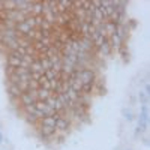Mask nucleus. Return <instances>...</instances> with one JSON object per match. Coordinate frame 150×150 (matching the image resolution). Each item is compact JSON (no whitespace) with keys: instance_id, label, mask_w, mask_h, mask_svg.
<instances>
[{"instance_id":"1","label":"nucleus","mask_w":150,"mask_h":150,"mask_svg":"<svg viewBox=\"0 0 150 150\" xmlns=\"http://www.w3.org/2000/svg\"><path fill=\"white\" fill-rule=\"evenodd\" d=\"M75 77L81 84H92L96 83L99 74L95 72L93 69H84V71H75Z\"/></svg>"},{"instance_id":"2","label":"nucleus","mask_w":150,"mask_h":150,"mask_svg":"<svg viewBox=\"0 0 150 150\" xmlns=\"http://www.w3.org/2000/svg\"><path fill=\"white\" fill-rule=\"evenodd\" d=\"M38 90H27L26 93H23L18 98V107L24 108V107H29V105H35L38 102V96H36Z\"/></svg>"},{"instance_id":"3","label":"nucleus","mask_w":150,"mask_h":150,"mask_svg":"<svg viewBox=\"0 0 150 150\" xmlns=\"http://www.w3.org/2000/svg\"><path fill=\"white\" fill-rule=\"evenodd\" d=\"M36 96H38V101H48L50 98H51V92L47 90V89H42V87H39L36 92Z\"/></svg>"},{"instance_id":"4","label":"nucleus","mask_w":150,"mask_h":150,"mask_svg":"<svg viewBox=\"0 0 150 150\" xmlns=\"http://www.w3.org/2000/svg\"><path fill=\"white\" fill-rule=\"evenodd\" d=\"M122 114H123L125 120H126V122H129V123L135 120V114H134L132 108H129V107H125V108H122Z\"/></svg>"},{"instance_id":"5","label":"nucleus","mask_w":150,"mask_h":150,"mask_svg":"<svg viewBox=\"0 0 150 150\" xmlns=\"http://www.w3.org/2000/svg\"><path fill=\"white\" fill-rule=\"evenodd\" d=\"M137 101H138L141 105H149V95L144 90H140L137 93Z\"/></svg>"},{"instance_id":"6","label":"nucleus","mask_w":150,"mask_h":150,"mask_svg":"<svg viewBox=\"0 0 150 150\" xmlns=\"http://www.w3.org/2000/svg\"><path fill=\"white\" fill-rule=\"evenodd\" d=\"M137 102H138L137 101V95H131L129 96V105H135Z\"/></svg>"},{"instance_id":"7","label":"nucleus","mask_w":150,"mask_h":150,"mask_svg":"<svg viewBox=\"0 0 150 150\" xmlns=\"http://www.w3.org/2000/svg\"><path fill=\"white\" fill-rule=\"evenodd\" d=\"M141 134H143L141 128H140V126H137V128H135V131H134V135H135V137H140Z\"/></svg>"},{"instance_id":"8","label":"nucleus","mask_w":150,"mask_h":150,"mask_svg":"<svg viewBox=\"0 0 150 150\" xmlns=\"http://www.w3.org/2000/svg\"><path fill=\"white\" fill-rule=\"evenodd\" d=\"M143 144L144 146H149V135H144L143 137Z\"/></svg>"},{"instance_id":"9","label":"nucleus","mask_w":150,"mask_h":150,"mask_svg":"<svg viewBox=\"0 0 150 150\" xmlns=\"http://www.w3.org/2000/svg\"><path fill=\"white\" fill-rule=\"evenodd\" d=\"M5 141V138H3V132H2V129H0V144H2Z\"/></svg>"},{"instance_id":"10","label":"nucleus","mask_w":150,"mask_h":150,"mask_svg":"<svg viewBox=\"0 0 150 150\" xmlns=\"http://www.w3.org/2000/svg\"><path fill=\"white\" fill-rule=\"evenodd\" d=\"M128 150H131V149H128Z\"/></svg>"}]
</instances>
